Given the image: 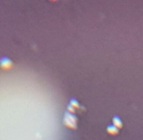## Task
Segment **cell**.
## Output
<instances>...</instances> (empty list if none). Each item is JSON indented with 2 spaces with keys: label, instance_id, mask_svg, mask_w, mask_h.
Instances as JSON below:
<instances>
[{
  "label": "cell",
  "instance_id": "obj_5",
  "mask_svg": "<svg viewBox=\"0 0 143 140\" xmlns=\"http://www.w3.org/2000/svg\"><path fill=\"white\" fill-rule=\"evenodd\" d=\"M70 106H72V107L75 108H80V104H79V102L76 101L75 99H71L70 100Z\"/></svg>",
  "mask_w": 143,
  "mask_h": 140
},
{
  "label": "cell",
  "instance_id": "obj_1",
  "mask_svg": "<svg viewBox=\"0 0 143 140\" xmlns=\"http://www.w3.org/2000/svg\"><path fill=\"white\" fill-rule=\"evenodd\" d=\"M63 122H64V124L65 126L69 128H71V129H76L77 128V118L74 114L66 112L65 113Z\"/></svg>",
  "mask_w": 143,
  "mask_h": 140
},
{
  "label": "cell",
  "instance_id": "obj_6",
  "mask_svg": "<svg viewBox=\"0 0 143 140\" xmlns=\"http://www.w3.org/2000/svg\"><path fill=\"white\" fill-rule=\"evenodd\" d=\"M67 110H68V113H70L71 114L75 113V108H74L72 106H70V105H69L68 107H67Z\"/></svg>",
  "mask_w": 143,
  "mask_h": 140
},
{
  "label": "cell",
  "instance_id": "obj_4",
  "mask_svg": "<svg viewBox=\"0 0 143 140\" xmlns=\"http://www.w3.org/2000/svg\"><path fill=\"white\" fill-rule=\"evenodd\" d=\"M112 123H113L114 126L118 128V129H121L123 126L121 120L119 117H114L113 119H112Z\"/></svg>",
  "mask_w": 143,
  "mask_h": 140
},
{
  "label": "cell",
  "instance_id": "obj_2",
  "mask_svg": "<svg viewBox=\"0 0 143 140\" xmlns=\"http://www.w3.org/2000/svg\"><path fill=\"white\" fill-rule=\"evenodd\" d=\"M0 66L4 70H9L13 66V62L8 57H3L0 59Z\"/></svg>",
  "mask_w": 143,
  "mask_h": 140
},
{
  "label": "cell",
  "instance_id": "obj_3",
  "mask_svg": "<svg viewBox=\"0 0 143 140\" xmlns=\"http://www.w3.org/2000/svg\"><path fill=\"white\" fill-rule=\"evenodd\" d=\"M107 133L110 134V135H116L119 133V129L117 128H116L113 124H110L109 126L106 128Z\"/></svg>",
  "mask_w": 143,
  "mask_h": 140
}]
</instances>
